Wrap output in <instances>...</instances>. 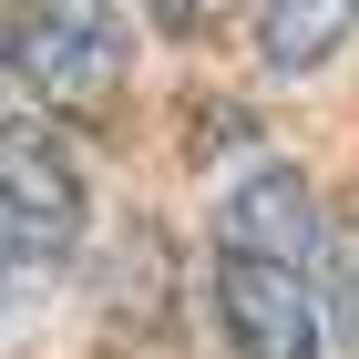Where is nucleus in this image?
I'll list each match as a JSON object with an SVG mask.
<instances>
[{"label": "nucleus", "instance_id": "1", "mask_svg": "<svg viewBox=\"0 0 359 359\" xmlns=\"http://www.w3.org/2000/svg\"><path fill=\"white\" fill-rule=\"evenodd\" d=\"M11 72L52 123H103L134 83L123 0H11Z\"/></svg>", "mask_w": 359, "mask_h": 359}, {"label": "nucleus", "instance_id": "2", "mask_svg": "<svg viewBox=\"0 0 359 359\" xmlns=\"http://www.w3.org/2000/svg\"><path fill=\"white\" fill-rule=\"evenodd\" d=\"M93 226V185H83V154L62 144V123L41 103H0V257H52L83 247Z\"/></svg>", "mask_w": 359, "mask_h": 359}, {"label": "nucleus", "instance_id": "3", "mask_svg": "<svg viewBox=\"0 0 359 359\" xmlns=\"http://www.w3.org/2000/svg\"><path fill=\"white\" fill-rule=\"evenodd\" d=\"M216 329L236 359H318L329 349V267L308 257H247L216 247Z\"/></svg>", "mask_w": 359, "mask_h": 359}, {"label": "nucleus", "instance_id": "4", "mask_svg": "<svg viewBox=\"0 0 359 359\" xmlns=\"http://www.w3.org/2000/svg\"><path fill=\"white\" fill-rule=\"evenodd\" d=\"M216 247H247V257H308L329 267V226H318V195H308L298 165H257L226 185L216 205Z\"/></svg>", "mask_w": 359, "mask_h": 359}, {"label": "nucleus", "instance_id": "5", "mask_svg": "<svg viewBox=\"0 0 359 359\" xmlns=\"http://www.w3.org/2000/svg\"><path fill=\"white\" fill-rule=\"evenodd\" d=\"M349 31H359V0H257V62H267L277 83L339 62Z\"/></svg>", "mask_w": 359, "mask_h": 359}, {"label": "nucleus", "instance_id": "6", "mask_svg": "<svg viewBox=\"0 0 359 359\" xmlns=\"http://www.w3.org/2000/svg\"><path fill=\"white\" fill-rule=\"evenodd\" d=\"M144 11H154V31H175V41L216 21V0H144Z\"/></svg>", "mask_w": 359, "mask_h": 359}, {"label": "nucleus", "instance_id": "7", "mask_svg": "<svg viewBox=\"0 0 359 359\" xmlns=\"http://www.w3.org/2000/svg\"><path fill=\"white\" fill-rule=\"evenodd\" d=\"M0 318H11V257H0Z\"/></svg>", "mask_w": 359, "mask_h": 359}]
</instances>
